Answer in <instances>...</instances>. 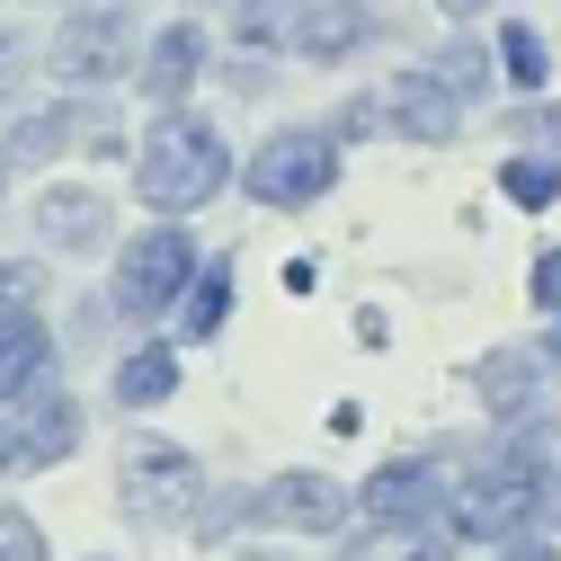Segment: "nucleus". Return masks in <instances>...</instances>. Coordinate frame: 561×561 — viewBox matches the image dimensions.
Returning <instances> with one entry per match:
<instances>
[{
    "label": "nucleus",
    "instance_id": "nucleus-15",
    "mask_svg": "<svg viewBox=\"0 0 561 561\" xmlns=\"http://www.w3.org/2000/svg\"><path fill=\"white\" fill-rule=\"evenodd\" d=\"M347 561H455V526H446V517L366 526V543H347Z\"/></svg>",
    "mask_w": 561,
    "mask_h": 561
},
{
    "label": "nucleus",
    "instance_id": "nucleus-8",
    "mask_svg": "<svg viewBox=\"0 0 561 561\" xmlns=\"http://www.w3.org/2000/svg\"><path fill=\"white\" fill-rule=\"evenodd\" d=\"M250 517L295 526V535H339L347 517H357V500H347L330 472H276V481H259V490H250Z\"/></svg>",
    "mask_w": 561,
    "mask_h": 561
},
{
    "label": "nucleus",
    "instance_id": "nucleus-12",
    "mask_svg": "<svg viewBox=\"0 0 561 561\" xmlns=\"http://www.w3.org/2000/svg\"><path fill=\"white\" fill-rule=\"evenodd\" d=\"M36 383H54V330L36 321V304H19L0 312V401H19Z\"/></svg>",
    "mask_w": 561,
    "mask_h": 561
},
{
    "label": "nucleus",
    "instance_id": "nucleus-17",
    "mask_svg": "<svg viewBox=\"0 0 561 561\" xmlns=\"http://www.w3.org/2000/svg\"><path fill=\"white\" fill-rule=\"evenodd\" d=\"M179 392V357H170V347H134V357L116 366V401L125 410H161Z\"/></svg>",
    "mask_w": 561,
    "mask_h": 561
},
{
    "label": "nucleus",
    "instance_id": "nucleus-4",
    "mask_svg": "<svg viewBox=\"0 0 561 561\" xmlns=\"http://www.w3.org/2000/svg\"><path fill=\"white\" fill-rule=\"evenodd\" d=\"M54 72L62 90H107L134 72V0H72L54 27Z\"/></svg>",
    "mask_w": 561,
    "mask_h": 561
},
{
    "label": "nucleus",
    "instance_id": "nucleus-31",
    "mask_svg": "<svg viewBox=\"0 0 561 561\" xmlns=\"http://www.w3.org/2000/svg\"><path fill=\"white\" fill-rule=\"evenodd\" d=\"M241 561H286V552H241Z\"/></svg>",
    "mask_w": 561,
    "mask_h": 561
},
{
    "label": "nucleus",
    "instance_id": "nucleus-1",
    "mask_svg": "<svg viewBox=\"0 0 561 561\" xmlns=\"http://www.w3.org/2000/svg\"><path fill=\"white\" fill-rule=\"evenodd\" d=\"M224 179H232L224 134L196 125V116H179V107L144 134V152H134V196H144L152 215H196V205L215 196Z\"/></svg>",
    "mask_w": 561,
    "mask_h": 561
},
{
    "label": "nucleus",
    "instance_id": "nucleus-3",
    "mask_svg": "<svg viewBox=\"0 0 561 561\" xmlns=\"http://www.w3.org/2000/svg\"><path fill=\"white\" fill-rule=\"evenodd\" d=\"M116 490H125V517L134 526H196L205 517V463L179 437H152V428L125 446Z\"/></svg>",
    "mask_w": 561,
    "mask_h": 561
},
{
    "label": "nucleus",
    "instance_id": "nucleus-9",
    "mask_svg": "<svg viewBox=\"0 0 561 561\" xmlns=\"http://www.w3.org/2000/svg\"><path fill=\"white\" fill-rule=\"evenodd\" d=\"M375 107H383V125L401 134V144H446V134L463 125V99L428 72V62H410V72H392L383 90H375Z\"/></svg>",
    "mask_w": 561,
    "mask_h": 561
},
{
    "label": "nucleus",
    "instance_id": "nucleus-23",
    "mask_svg": "<svg viewBox=\"0 0 561 561\" xmlns=\"http://www.w3.org/2000/svg\"><path fill=\"white\" fill-rule=\"evenodd\" d=\"M490 561H561V543L526 526V535H508V543H490Z\"/></svg>",
    "mask_w": 561,
    "mask_h": 561
},
{
    "label": "nucleus",
    "instance_id": "nucleus-22",
    "mask_svg": "<svg viewBox=\"0 0 561 561\" xmlns=\"http://www.w3.org/2000/svg\"><path fill=\"white\" fill-rule=\"evenodd\" d=\"M0 561H45V526L10 500H0Z\"/></svg>",
    "mask_w": 561,
    "mask_h": 561
},
{
    "label": "nucleus",
    "instance_id": "nucleus-16",
    "mask_svg": "<svg viewBox=\"0 0 561 561\" xmlns=\"http://www.w3.org/2000/svg\"><path fill=\"white\" fill-rule=\"evenodd\" d=\"M224 321H232V259H215V267L187 276V295H179V339H215Z\"/></svg>",
    "mask_w": 561,
    "mask_h": 561
},
{
    "label": "nucleus",
    "instance_id": "nucleus-24",
    "mask_svg": "<svg viewBox=\"0 0 561 561\" xmlns=\"http://www.w3.org/2000/svg\"><path fill=\"white\" fill-rule=\"evenodd\" d=\"M535 304H543V312H561V250H543V259H535Z\"/></svg>",
    "mask_w": 561,
    "mask_h": 561
},
{
    "label": "nucleus",
    "instance_id": "nucleus-7",
    "mask_svg": "<svg viewBox=\"0 0 561 561\" xmlns=\"http://www.w3.org/2000/svg\"><path fill=\"white\" fill-rule=\"evenodd\" d=\"M446 490H455V472H446L437 455H392V463H375V472H366V490H357V517H366V526L446 517Z\"/></svg>",
    "mask_w": 561,
    "mask_h": 561
},
{
    "label": "nucleus",
    "instance_id": "nucleus-26",
    "mask_svg": "<svg viewBox=\"0 0 561 561\" xmlns=\"http://www.w3.org/2000/svg\"><path fill=\"white\" fill-rule=\"evenodd\" d=\"M0 472H19V401H0Z\"/></svg>",
    "mask_w": 561,
    "mask_h": 561
},
{
    "label": "nucleus",
    "instance_id": "nucleus-19",
    "mask_svg": "<svg viewBox=\"0 0 561 561\" xmlns=\"http://www.w3.org/2000/svg\"><path fill=\"white\" fill-rule=\"evenodd\" d=\"M500 62H508V90H517V99H535L543 72H552V62H543V36H535L526 19H500Z\"/></svg>",
    "mask_w": 561,
    "mask_h": 561
},
{
    "label": "nucleus",
    "instance_id": "nucleus-14",
    "mask_svg": "<svg viewBox=\"0 0 561 561\" xmlns=\"http://www.w3.org/2000/svg\"><path fill=\"white\" fill-rule=\"evenodd\" d=\"M36 232H45V250H90L107 232V205L90 187H45L36 196Z\"/></svg>",
    "mask_w": 561,
    "mask_h": 561
},
{
    "label": "nucleus",
    "instance_id": "nucleus-5",
    "mask_svg": "<svg viewBox=\"0 0 561 561\" xmlns=\"http://www.w3.org/2000/svg\"><path fill=\"white\" fill-rule=\"evenodd\" d=\"M241 187L259 196V205H312V196H330L339 187V134H321V125H276L267 144L250 152V170H241Z\"/></svg>",
    "mask_w": 561,
    "mask_h": 561
},
{
    "label": "nucleus",
    "instance_id": "nucleus-28",
    "mask_svg": "<svg viewBox=\"0 0 561 561\" xmlns=\"http://www.w3.org/2000/svg\"><path fill=\"white\" fill-rule=\"evenodd\" d=\"M535 526H552V543H561V472L543 481V517H535Z\"/></svg>",
    "mask_w": 561,
    "mask_h": 561
},
{
    "label": "nucleus",
    "instance_id": "nucleus-10",
    "mask_svg": "<svg viewBox=\"0 0 561 561\" xmlns=\"http://www.w3.org/2000/svg\"><path fill=\"white\" fill-rule=\"evenodd\" d=\"M196 72H205V27H196V19H170V27L144 45V99H152V107H179V99L196 90Z\"/></svg>",
    "mask_w": 561,
    "mask_h": 561
},
{
    "label": "nucleus",
    "instance_id": "nucleus-2",
    "mask_svg": "<svg viewBox=\"0 0 561 561\" xmlns=\"http://www.w3.org/2000/svg\"><path fill=\"white\" fill-rule=\"evenodd\" d=\"M543 517V481L500 446L490 463H472L455 490H446V526H455V543H508V535H526Z\"/></svg>",
    "mask_w": 561,
    "mask_h": 561
},
{
    "label": "nucleus",
    "instance_id": "nucleus-27",
    "mask_svg": "<svg viewBox=\"0 0 561 561\" xmlns=\"http://www.w3.org/2000/svg\"><path fill=\"white\" fill-rule=\"evenodd\" d=\"M10 81H19V36L0 27V99H10Z\"/></svg>",
    "mask_w": 561,
    "mask_h": 561
},
{
    "label": "nucleus",
    "instance_id": "nucleus-11",
    "mask_svg": "<svg viewBox=\"0 0 561 561\" xmlns=\"http://www.w3.org/2000/svg\"><path fill=\"white\" fill-rule=\"evenodd\" d=\"M357 45H375L366 0H304V19H295V54L304 62H347Z\"/></svg>",
    "mask_w": 561,
    "mask_h": 561
},
{
    "label": "nucleus",
    "instance_id": "nucleus-30",
    "mask_svg": "<svg viewBox=\"0 0 561 561\" xmlns=\"http://www.w3.org/2000/svg\"><path fill=\"white\" fill-rule=\"evenodd\" d=\"M437 10H500V0H437Z\"/></svg>",
    "mask_w": 561,
    "mask_h": 561
},
{
    "label": "nucleus",
    "instance_id": "nucleus-20",
    "mask_svg": "<svg viewBox=\"0 0 561 561\" xmlns=\"http://www.w3.org/2000/svg\"><path fill=\"white\" fill-rule=\"evenodd\" d=\"M500 187H508V205H552L561 196V161H500Z\"/></svg>",
    "mask_w": 561,
    "mask_h": 561
},
{
    "label": "nucleus",
    "instance_id": "nucleus-32",
    "mask_svg": "<svg viewBox=\"0 0 561 561\" xmlns=\"http://www.w3.org/2000/svg\"><path fill=\"white\" fill-rule=\"evenodd\" d=\"M0 187H10V152H0Z\"/></svg>",
    "mask_w": 561,
    "mask_h": 561
},
{
    "label": "nucleus",
    "instance_id": "nucleus-21",
    "mask_svg": "<svg viewBox=\"0 0 561 561\" xmlns=\"http://www.w3.org/2000/svg\"><path fill=\"white\" fill-rule=\"evenodd\" d=\"M428 72H437L455 99H481V81H490V54H481V45H446V54H428Z\"/></svg>",
    "mask_w": 561,
    "mask_h": 561
},
{
    "label": "nucleus",
    "instance_id": "nucleus-29",
    "mask_svg": "<svg viewBox=\"0 0 561 561\" xmlns=\"http://www.w3.org/2000/svg\"><path fill=\"white\" fill-rule=\"evenodd\" d=\"M543 357H552V366H561V312H552V339H543Z\"/></svg>",
    "mask_w": 561,
    "mask_h": 561
},
{
    "label": "nucleus",
    "instance_id": "nucleus-18",
    "mask_svg": "<svg viewBox=\"0 0 561 561\" xmlns=\"http://www.w3.org/2000/svg\"><path fill=\"white\" fill-rule=\"evenodd\" d=\"M232 36L250 45V54H267V45H295V19H304V0H232Z\"/></svg>",
    "mask_w": 561,
    "mask_h": 561
},
{
    "label": "nucleus",
    "instance_id": "nucleus-25",
    "mask_svg": "<svg viewBox=\"0 0 561 561\" xmlns=\"http://www.w3.org/2000/svg\"><path fill=\"white\" fill-rule=\"evenodd\" d=\"M27 295H36V267H27V259H19V267H0V312H19Z\"/></svg>",
    "mask_w": 561,
    "mask_h": 561
},
{
    "label": "nucleus",
    "instance_id": "nucleus-6",
    "mask_svg": "<svg viewBox=\"0 0 561 561\" xmlns=\"http://www.w3.org/2000/svg\"><path fill=\"white\" fill-rule=\"evenodd\" d=\"M187 276H196V241H187L179 224H152V232H134V241H125V259H116V312H134V321H152V312H179Z\"/></svg>",
    "mask_w": 561,
    "mask_h": 561
},
{
    "label": "nucleus",
    "instance_id": "nucleus-13",
    "mask_svg": "<svg viewBox=\"0 0 561 561\" xmlns=\"http://www.w3.org/2000/svg\"><path fill=\"white\" fill-rule=\"evenodd\" d=\"M472 392L500 410V419H526L535 392H543V357H535V347H490V357L472 366Z\"/></svg>",
    "mask_w": 561,
    "mask_h": 561
}]
</instances>
